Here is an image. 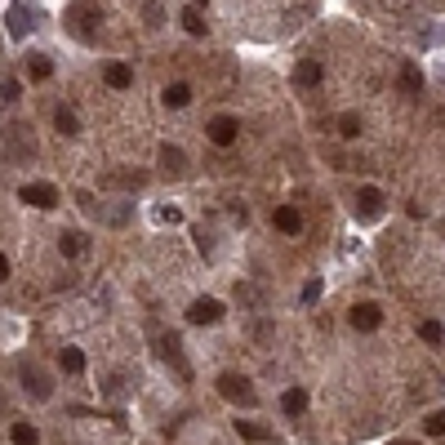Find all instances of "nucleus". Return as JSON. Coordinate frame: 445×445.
<instances>
[{
    "label": "nucleus",
    "mask_w": 445,
    "mask_h": 445,
    "mask_svg": "<svg viewBox=\"0 0 445 445\" xmlns=\"http://www.w3.org/2000/svg\"><path fill=\"white\" fill-rule=\"evenodd\" d=\"M338 134L356 138V134H361V116H338Z\"/></svg>",
    "instance_id": "26"
},
{
    "label": "nucleus",
    "mask_w": 445,
    "mask_h": 445,
    "mask_svg": "<svg viewBox=\"0 0 445 445\" xmlns=\"http://www.w3.org/2000/svg\"><path fill=\"white\" fill-rule=\"evenodd\" d=\"M23 383L32 387V396H36V401H45V396L54 392V387H50V378H45L41 370H36V365H27V361H23Z\"/></svg>",
    "instance_id": "13"
},
{
    "label": "nucleus",
    "mask_w": 445,
    "mask_h": 445,
    "mask_svg": "<svg viewBox=\"0 0 445 445\" xmlns=\"http://www.w3.org/2000/svg\"><path fill=\"white\" fill-rule=\"evenodd\" d=\"M102 80H107L111 89H129V85H134V67H129V63H107Z\"/></svg>",
    "instance_id": "10"
},
{
    "label": "nucleus",
    "mask_w": 445,
    "mask_h": 445,
    "mask_svg": "<svg viewBox=\"0 0 445 445\" xmlns=\"http://www.w3.org/2000/svg\"><path fill=\"white\" fill-rule=\"evenodd\" d=\"M9 276V259H5V254H0V281H5Z\"/></svg>",
    "instance_id": "33"
},
{
    "label": "nucleus",
    "mask_w": 445,
    "mask_h": 445,
    "mask_svg": "<svg viewBox=\"0 0 445 445\" xmlns=\"http://www.w3.org/2000/svg\"><path fill=\"white\" fill-rule=\"evenodd\" d=\"M192 5H196V9H201V5H205V0H192Z\"/></svg>",
    "instance_id": "34"
},
{
    "label": "nucleus",
    "mask_w": 445,
    "mask_h": 445,
    "mask_svg": "<svg viewBox=\"0 0 445 445\" xmlns=\"http://www.w3.org/2000/svg\"><path fill=\"white\" fill-rule=\"evenodd\" d=\"M205 134H210L214 147H232L236 138H241V120L236 116H214L210 125H205Z\"/></svg>",
    "instance_id": "3"
},
{
    "label": "nucleus",
    "mask_w": 445,
    "mask_h": 445,
    "mask_svg": "<svg viewBox=\"0 0 445 445\" xmlns=\"http://www.w3.org/2000/svg\"><path fill=\"white\" fill-rule=\"evenodd\" d=\"M236 303H245V307H259V290H254V285H236Z\"/></svg>",
    "instance_id": "29"
},
{
    "label": "nucleus",
    "mask_w": 445,
    "mask_h": 445,
    "mask_svg": "<svg viewBox=\"0 0 445 445\" xmlns=\"http://www.w3.org/2000/svg\"><path fill=\"white\" fill-rule=\"evenodd\" d=\"M18 89H23L18 80H5V85H0V102H14V98H18Z\"/></svg>",
    "instance_id": "30"
},
{
    "label": "nucleus",
    "mask_w": 445,
    "mask_h": 445,
    "mask_svg": "<svg viewBox=\"0 0 445 445\" xmlns=\"http://www.w3.org/2000/svg\"><path fill=\"white\" fill-rule=\"evenodd\" d=\"M18 201L32 205V210H54L58 205V187L54 183H23L18 187Z\"/></svg>",
    "instance_id": "2"
},
{
    "label": "nucleus",
    "mask_w": 445,
    "mask_h": 445,
    "mask_svg": "<svg viewBox=\"0 0 445 445\" xmlns=\"http://www.w3.org/2000/svg\"><path fill=\"white\" fill-rule=\"evenodd\" d=\"M281 410H285L290 419H299V414L307 410V392H303V387H290V392L281 396Z\"/></svg>",
    "instance_id": "17"
},
{
    "label": "nucleus",
    "mask_w": 445,
    "mask_h": 445,
    "mask_svg": "<svg viewBox=\"0 0 445 445\" xmlns=\"http://www.w3.org/2000/svg\"><path fill=\"white\" fill-rule=\"evenodd\" d=\"M356 210H361V219H378V210H383V192H378V187H361Z\"/></svg>",
    "instance_id": "11"
},
{
    "label": "nucleus",
    "mask_w": 445,
    "mask_h": 445,
    "mask_svg": "<svg viewBox=\"0 0 445 445\" xmlns=\"http://www.w3.org/2000/svg\"><path fill=\"white\" fill-rule=\"evenodd\" d=\"M9 441H14V445H36V441H41V432H36L32 423H23V419H18L14 428H9Z\"/></svg>",
    "instance_id": "22"
},
{
    "label": "nucleus",
    "mask_w": 445,
    "mask_h": 445,
    "mask_svg": "<svg viewBox=\"0 0 445 445\" xmlns=\"http://www.w3.org/2000/svg\"><path fill=\"white\" fill-rule=\"evenodd\" d=\"M27 72H32V80H50V76H54V63L45 58V54H27Z\"/></svg>",
    "instance_id": "21"
},
{
    "label": "nucleus",
    "mask_w": 445,
    "mask_h": 445,
    "mask_svg": "<svg viewBox=\"0 0 445 445\" xmlns=\"http://www.w3.org/2000/svg\"><path fill=\"white\" fill-rule=\"evenodd\" d=\"M321 290H325L321 281H307V285H303V303H316V299H321Z\"/></svg>",
    "instance_id": "31"
},
{
    "label": "nucleus",
    "mask_w": 445,
    "mask_h": 445,
    "mask_svg": "<svg viewBox=\"0 0 445 445\" xmlns=\"http://www.w3.org/2000/svg\"><path fill=\"white\" fill-rule=\"evenodd\" d=\"M160 361L174 365V374H178V378H192V370H187V361H183V343H178L174 334L160 338Z\"/></svg>",
    "instance_id": "6"
},
{
    "label": "nucleus",
    "mask_w": 445,
    "mask_h": 445,
    "mask_svg": "<svg viewBox=\"0 0 445 445\" xmlns=\"http://www.w3.org/2000/svg\"><path fill=\"white\" fill-rule=\"evenodd\" d=\"M156 219H160V223H183V214H178L174 205H165V210H156Z\"/></svg>",
    "instance_id": "32"
},
{
    "label": "nucleus",
    "mask_w": 445,
    "mask_h": 445,
    "mask_svg": "<svg viewBox=\"0 0 445 445\" xmlns=\"http://www.w3.org/2000/svg\"><path fill=\"white\" fill-rule=\"evenodd\" d=\"M67 23L76 27V32H89V27H98V23H102V14H98L94 5H76L72 14H67Z\"/></svg>",
    "instance_id": "12"
},
{
    "label": "nucleus",
    "mask_w": 445,
    "mask_h": 445,
    "mask_svg": "<svg viewBox=\"0 0 445 445\" xmlns=\"http://www.w3.org/2000/svg\"><path fill=\"white\" fill-rule=\"evenodd\" d=\"M236 432H241L245 441H259V445L276 441V432H272V428H263V423H250V419H236Z\"/></svg>",
    "instance_id": "14"
},
{
    "label": "nucleus",
    "mask_w": 445,
    "mask_h": 445,
    "mask_svg": "<svg viewBox=\"0 0 445 445\" xmlns=\"http://www.w3.org/2000/svg\"><path fill=\"white\" fill-rule=\"evenodd\" d=\"M58 365H63V374H80L85 370V352H80V347H63Z\"/></svg>",
    "instance_id": "20"
},
{
    "label": "nucleus",
    "mask_w": 445,
    "mask_h": 445,
    "mask_svg": "<svg viewBox=\"0 0 445 445\" xmlns=\"http://www.w3.org/2000/svg\"><path fill=\"white\" fill-rule=\"evenodd\" d=\"M401 89L405 94H419L423 89V72L414 67V63H405V67H401Z\"/></svg>",
    "instance_id": "23"
},
{
    "label": "nucleus",
    "mask_w": 445,
    "mask_h": 445,
    "mask_svg": "<svg viewBox=\"0 0 445 445\" xmlns=\"http://www.w3.org/2000/svg\"><path fill=\"white\" fill-rule=\"evenodd\" d=\"M5 27H9V36H27V32H32V9H23V5H9V14H5Z\"/></svg>",
    "instance_id": "9"
},
{
    "label": "nucleus",
    "mask_w": 445,
    "mask_h": 445,
    "mask_svg": "<svg viewBox=\"0 0 445 445\" xmlns=\"http://www.w3.org/2000/svg\"><path fill=\"white\" fill-rule=\"evenodd\" d=\"M187 321H192V325H219L223 321V303L219 299H196L192 307H187Z\"/></svg>",
    "instance_id": "5"
},
{
    "label": "nucleus",
    "mask_w": 445,
    "mask_h": 445,
    "mask_svg": "<svg viewBox=\"0 0 445 445\" xmlns=\"http://www.w3.org/2000/svg\"><path fill=\"white\" fill-rule=\"evenodd\" d=\"M219 396H223V401H232V405H245V410L259 401V392H254V383L245 374H223L219 378Z\"/></svg>",
    "instance_id": "1"
},
{
    "label": "nucleus",
    "mask_w": 445,
    "mask_h": 445,
    "mask_svg": "<svg viewBox=\"0 0 445 445\" xmlns=\"http://www.w3.org/2000/svg\"><path fill=\"white\" fill-rule=\"evenodd\" d=\"M160 98H165V107H187V102H192V89H187V85L183 80H178V85H165V94H160Z\"/></svg>",
    "instance_id": "18"
},
{
    "label": "nucleus",
    "mask_w": 445,
    "mask_h": 445,
    "mask_svg": "<svg viewBox=\"0 0 445 445\" xmlns=\"http://www.w3.org/2000/svg\"><path fill=\"white\" fill-rule=\"evenodd\" d=\"M347 321H352V329H361V334H374V329L383 325V307H378V303H356V307L347 312Z\"/></svg>",
    "instance_id": "4"
},
{
    "label": "nucleus",
    "mask_w": 445,
    "mask_h": 445,
    "mask_svg": "<svg viewBox=\"0 0 445 445\" xmlns=\"http://www.w3.org/2000/svg\"><path fill=\"white\" fill-rule=\"evenodd\" d=\"M272 223H276V232H285V236L303 232V214L294 210V205H276V214H272Z\"/></svg>",
    "instance_id": "8"
},
{
    "label": "nucleus",
    "mask_w": 445,
    "mask_h": 445,
    "mask_svg": "<svg viewBox=\"0 0 445 445\" xmlns=\"http://www.w3.org/2000/svg\"><path fill=\"white\" fill-rule=\"evenodd\" d=\"M294 85L299 89H307V85H321V63L316 58H303L294 67Z\"/></svg>",
    "instance_id": "15"
},
{
    "label": "nucleus",
    "mask_w": 445,
    "mask_h": 445,
    "mask_svg": "<svg viewBox=\"0 0 445 445\" xmlns=\"http://www.w3.org/2000/svg\"><path fill=\"white\" fill-rule=\"evenodd\" d=\"M419 338H423V343H441V338H445L441 321H419Z\"/></svg>",
    "instance_id": "25"
},
{
    "label": "nucleus",
    "mask_w": 445,
    "mask_h": 445,
    "mask_svg": "<svg viewBox=\"0 0 445 445\" xmlns=\"http://www.w3.org/2000/svg\"><path fill=\"white\" fill-rule=\"evenodd\" d=\"M160 169H165L169 178H183L187 174V156H183V147H160Z\"/></svg>",
    "instance_id": "7"
},
{
    "label": "nucleus",
    "mask_w": 445,
    "mask_h": 445,
    "mask_svg": "<svg viewBox=\"0 0 445 445\" xmlns=\"http://www.w3.org/2000/svg\"><path fill=\"white\" fill-rule=\"evenodd\" d=\"M54 129H58L63 138H76V134H80V120H76V111H72V107H58V111H54Z\"/></svg>",
    "instance_id": "16"
},
{
    "label": "nucleus",
    "mask_w": 445,
    "mask_h": 445,
    "mask_svg": "<svg viewBox=\"0 0 445 445\" xmlns=\"http://www.w3.org/2000/svg\"><path fill=\"white\" fill-rule=\"evenodd\" d=\"M192 241H196V250H201V254H214V236L205 232V227H196V232H192Z\"/></svg>",
    "instance_id": "28"
},
{
    "label": "nucleus",
    "mask_w": 445,
    "mask_h": 445,
    "mask_svg": "<svg viewBox=\"0 0 445 445\" xmlns=\"http://www.w3.org/2000/svg\"><path fill=\"white\" fill-rule=\"evenodd\" d=\"M423 428H428V437H445V410L428 414V423H423Z\"/></svg>",
    "instance_id": "27"
},
{
    "label": "nucleus",
    "mask_w": 445,
    "mask_h": 445,
    "mask_svg": "<svg viewBox=\"0 0 445 445\" xmlns=\"http://www.w3.org/2000/svg\"><path fill=\"white\" fill-rule=\"evenodd\" d=\"M396 445H414V441H396Z\"/></svg>",
    "instance_id": "35"
},
{
    "label": "nucleus",
    "mask_w": 445,
    "mask_h": 445,
    "mask_svg": "<svg viewBox=\"0 0 445 445\" xmlns=\"http://www.w3.org/2000/svg\"><path fill=\"white\" fill-rule=\"evenodd\" d=\"M178 23H183V32H187V36H205V14H201L196 5H187Z\"/></svg>",
    "instance_id": "19"
},
{
    "label": "nucleus",
    "mask_w": 445,
    "mask_h": 445,
    "mask_svg": "<svg viewBox=\"0 0 445 445\" xmlns=\"http://www.w3.org/2000/svg\"><path fill=\"white\" fill-rule=\"evenodd\" d=\"M58 250L67 254V259H76V254L85 250V236H80V232H63V236H58Z\"/></svg>",
    "instance_id": "24"
}]
</instances>
